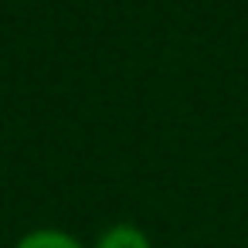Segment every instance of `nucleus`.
Instances as JSON below:
<instances>
[{"instance_id": "f257e3e1", "label": "nucleus", "mask_w": 248, "mask_h": 248, "mask_svg": "<svg viewBox=\"0 0 248 248\" xmlns=\"http://www.w3.org/2000/svg\"><path fill=\"white\" fill-rule=\"evenodd\" d=\"M92 248H153L150 234L140 228V224H129V221H119V224H109Z\"/></svg>"}, {"instance_id": "f03ea898", "label": "nucleus", "mask_w": 248, "mask_h": 248, "mask_svg": "<svg viewBox=\"0 0 248 248\" xmlns=\"http://www.w3.org/2000/svg\"><path fill=\"white\" fill-rule=\"evenodd\" d=\"M14 248H89V245H82L65 228H34V231L21 234Z\"/></svg>"}]
</instances>
